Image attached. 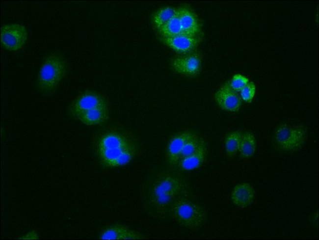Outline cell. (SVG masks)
<instances>
[{"instance_id":"cell-1","label":"cell","mask_w":319,"mask_h":240,"mask_svg":"<svg viewBox=\"0 0 319 240\" xmlns=\"http://www.w3.org/2000/svg\"><path fill=\"white\" fill-rule=\"evenodd\" d=\"M186 186L182 179L176 174L163 173L150 183L146 192V199L150 207L158 213L169 209L172 204L182 197Z\"/></svg>"},{"instance_id":"cell-2","label":"cell","mask_w":319,"mask_h":240,"mask_svg":"<svg viewBox=\"0 0 319 240\" xmlns=\"http://www.w3.org/2000/svg\"><path fill=\"white\" fill-rule=\"evenodd\" d=\"M137 146L127 134L111 131L103 134L97 144V151L101 163L107 167H117L120 158L128 150Z\"/></svg>"},{"instance_id":"cell-3","label":"cell","mask_w":319,"mask_h":240,"mask_svg":"<svg viewBox=\"0 0 319 240\" xmlns=\"http://www.w3.org/2000/svg\"><path fill=\"white\" fill-rule=\"evenodd\" d=\"M67 65L63 58L58 54H51L44 61L39 70L37 84L45 93L54 91L67 72Z\"/></svg>"},{"instance_id":"cell-4","label":"cell","mask_w":319,"mask_h":240,"mask_svg":"<svg viewBox=\"0 0 319 240\" xmlns=\"http://www.w3.org/2000/svg\"><path fill=\"white\" fill-rule=\"evenodd\" d=\"M169 210L176 221L188 229H199L206 219L205 213L199 205L183 197L176 200Z\"/></svg>"},{"instance_id":"cell-5","label":"cell","mask_w":319,"mask_h":240,"mask_svg":"<svg viewBox=\"0 0 319 240\" xmlns=\"http://www.w3.org/2000/svg\"><path fill=\"white\" fill-rule=\"evenodd\" d=\"M307 131L302 126L292 127L283 124L278 126L274 133V140L278 147L285 152L294 151L304 144Z\"/></svg>"},{"instance_id":"cell-6","label":"cell","mask_w":319,"mask_h":240,"mask_svg":"<svg viewBox=\"0 0 319 240\" xmlns=\"http://www.w3.org/2000/svg\"><path fill=\"white\" fill-rule=\"evenodd\" d=\"M28 32L25 27L18 24H9L1 27L0 42L5 49L12 52L20 50L26 43Z\"/></svg>"},{"instance_id":"cell-7","label":"cell","mask_w":319,"mask_h":240,"mask_svg":"<svg viewBox=\"0 0 319 240\" xmlns=\"http://www.w3.org/2000/svg\"><path fill=\"white\" fill-rule=\"evenodd\" d=\"M199 53L192 52L184 55L173 58L170 62L171 69L175 73L189 78L197 77L201 69Z\"/></svg>"},{"instance_id":"cell-8","label":"cell","mask_w":319,"mask_h":240,"mask_svg":"<svg viewBox=\"0 0 319 240\" xmlns=\"http://www.w3.org/2000/svg\"><path fill=\"white\" fill-rule=\"evenodd\" d=\"M106 106H107V103L104 97L95 92L87 91L72 103L69 112L71 116L76 118L84 112Z\"/></svg>"},{"instance_id":"cell-9","label":"cell","mask_w":319,"mask_h":240,"mask_svg":"<svg viewBox=\"0 0 319 240\" xmlns=\"http://www.w3.org/2000/svg\"><path fill=\"white\" fill-rule=\"evenodd\" d=\"M214 99L221 109L230 112H238L242 105L240 96L231 88L229 80L215 91Z\"/></svg>"},{"instance_id":"cell-10","label":"cell","mask_w":319,"mask_h":240,"mask_svg":"<svg viewBox=\"0 0 319 240\" xmlns=\"http://www.w3.org/2000/svg\"><path fill=\"white\" fill-rule=\"evenodd\" d=\"M160 40L174 51L180 53H188L199 45L201 37L181 33L171 37H161Z\"/></svg>"},{"instance_id":"cell-11","label":"cell","mask_w":319,"mask_h":240,"mask_svg":"<svg viewBox=\"0 0 319 240\" xmlns=\"http://www.w3.org/2000/svg\"><path fill=\"white\" fill-rule=\"evenodd\" d=\"M195 133L193 131H185L176 134L170 139L165 154L166 160L169 166L176 167L186 142Z\"/></svg>"},{"instance_id":"cell-12","label":"cell","mask_w":319,"mask_h":240,"mask_svg":"<svg viewBox=\"0 0 319 240\" xmlns=\"http://www.w3.org/2000/svg\"><path fill=\"white\" fill-rule=\"evenodd\" d=\"M177 9L183 32L192 36L200 35L201 25L193 9L187 5H182Z\"/></svg>"},{"instance_id":"cell-13","label":"cell","mask_w":319,"mask_h":240,"mask_svg":"<svg viewBox=\"0 0 319 240\" xmlns=\"http://www.w3.org/2000/svg\"><path fill=\"white\" fill-rule=\"evenodd\" d=\"M255 197V189L249 183L242 182L237 184L231 193V200L235 206L246 208L254 201Z\"/></svg>"},{"instance_id":"cell-14","label":"cell","mask_w":319,"mask_h":240,"mask_svg":"<svg viewBox=\"0 0 319 240\" xmlns=\"http://www.w3.org/2000/svg\"><path fill=\"white\" fill-rule=\"evenodd\" d=\"M141 233L133 230L129 227L121 225L115 224L106 228L99 237L101 240H136L144 239Z\"/></svg>"},{"instance_id":"cell-15","label":"cell","mask_w":319,"mask_h":240,"mask_svg":"<svg viewBox=\"0 0 319 240\" xmlns=\"http://www.w3.org/2000/svg\"><path fill=\"white\" fill-rule=\"evenodd\" d=\"M207 154V147L205 141H204L193 154L180 159L176 168L184 171L197 169L205 161Z\"/></svg>"},{"instance_id":"cell-16","label":"cell","mask_w":319,"mask_h":240,"mask_svg":"<svg viewBox=\"0 0 319 240\" xmlns=\"http://www.w3.org/2000/svg\"><path fill=\"white\" fill-rule=\"evenodd\" d=\"M108 118V108L107 106H106L84 112L76 119L85 125L95 126L105 124Z\"/></svg>"},{"instance_id":"cell-17","label":"cell","mask_w":319,"mask_h":240,"mask_svg":"<svg viewBox=\"0 0 319 240\" xmlns=\"http://www.w3.org/2000/svg\"><path fill=\"white\" fill-rule=\"evenodd\" d=\"M256 150V138L251 132H242V137L239 149V156L244 159L251 157Z\"/></svg>"},{"instance_id":"cell-18","label":"cell","mask_w":319,"mask_h":240,"mask_svg":"<svg viewBox=\"0 0 319 240\" xmlns=\"http://www.w3.org/2000/svg\"><path fill=\"white\" fill-rule=\"evenodd\" d=\"M158 31L161 37H171L183 33L177 7L174 16Z\"/></svg>"},{"instance_id":"cell-19","label":"cell","mask_w":319,"mask_h":240,"mask_svg":"<svg viewBox=\"0 0 319 240\" xmlns=\"http://www.w3.org/2000/svg\"><path fill=\"white\" fill-rule=\"evenodd\" d=\"M242 132L235 131L228 133L225 138L224 145L228 157H233L239 152Z\"/></svg>"},{"instance_id":"cell-20","label":"cell","mask_w":319,"mask_h":240,"mask_svg":"<svg viewBox=\"0 0 319 240\" xmlns=\"http://www.w3.org/2000/svg\"><path fill=\"white\" fill-rule=\"evenodd\" d=\"M176 8L169 6H164L154 13L152 21L158 30L174 16L176 11Z\"/></svg>"},{"instance_id":"cell-21","label":"cell","mask_w":319,"mask_h":240,"mask_svg":"<svg viewBox=\"0 0 319 240\" xmlns=\"http://www.w3.org/2000/svg\"><path fill=\"white\" fill-rule=\"evenodd\" d=\"M204 141V140L200 137L196 133L186 142L182 151L180 160L193 154Z\"/></svg>"},{"instance_id":"cell-22","label":"cell","mask_w":319,"mask_h":240,"mask_svg":"<svg viewBox=\"0 0 319 240\" xmlns=\"http://www.w3.org/2000/svg\"><path fill=\"white\" fill-rule=\"evenodd\" d=\"M249 82V80L247 77L239 73L234 75L231 80H229L231 88L238 93Z\"/></svg>"},{"instance_id":"cell-23","label":"cell","mask_w":319,"mask_h":240,"mask_svg":"<svg viewBox=\"0 0 319 240\" xmlns=\"http://www.w3.org/2000/svg\"><path fill=\"white\" fill-rule=\"evenodd\" d=\"M256 85L254 82L249 81L239 92V96L244 102L251 103L255 95Z\"/></svg>"}]
</instances>
